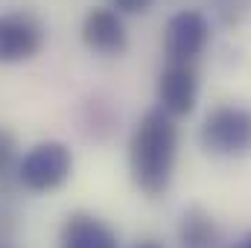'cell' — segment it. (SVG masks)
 Here are the masks:
<instances>
[{"mask_svg":"<svg viewBox=\"0 0 251 248\" xmlns=\"http://www.w3.org/2000/svg\"><path fill=\"white\" fill-rule=\"evenodd\" d=\"M176 161H178V125L167 111L149 108L128 137L131 184L149 198H161L173 184Z\"/></svg>","mask_w":251,"mask_h":248,"instance_id":"cell-1","label":"cell"},{"mask_svg":"<svg viewBox=\"0 0 251 248\" xmlns=\"http://www.w3.org/2000/svg\"><path fill=\"white\" fill-rule=\"evenodd\" d=\"M199 143L216 158H249L251 155V108L246 105H216L199 125Z\"/></svg>","mask_w":251,"mask_h":248,"instance_id":"cell-2","label":"cell"},{"mask_svg":"<svg viewBox=\"0 0 251 248\" xmlns=\"http://www.w3.org/2000/svg\"><path fill=\"white\" fill-rule=\"evenodd\" d=\"M73 175V152L62 140H41L29 146L15 173V184L26 193H56Z\"/></svg>","mask_w":251,"mask_h":248,"instance_id":"cell-3","label":"cell"},{"mask_svg":"<svg viewBox=\"0 0 251 248\" xmlns=\"http://www.w3.org/2000/svg\"><path fill=\"white\" fill-rule=\"evenodd\" d=\"M47 41V29L38 15L26 9L0 12V64L32 62Z\"/></svg>","mask_w":251,"mask_h":248,"instance_id":"cell-4","label":"cell"},{"mask_svg":"<svg viewBox=\"0 0 251 248\" xmlns=\"http://www.w3.org/2000/svg\"><path fill=\"white\" fill-rule=\"evenodd\" d=\"M210 41V21L201 9H181L164 26V56L170 64H196Z\"/></svg>","mask_w":251,"mask_h":248,"instance_id":"cell-5","label":"cell"},{"mask_svg":"<svg viewBox=\"0 0 251 248\" xmlns=\"http://www.w3.org/2000/svg\"><path fill=\"white\" fill-rule=\"evenodd\" d=\"M82 44L100 56H123L128 50V32H126L123 15H117L111 6H94L82 18Z\"/></svg>","mask_w":251,"mask_h":248,"instance_id":"cell-6","label":"cell"},{"mask_svg":"<svg viewBox=\"0 0 251 248\" xmlns=\"http://www.w3.org/2000/svg\"><path fill=\"white\" fill-rule=\"evenodd\" d=\"M199 99V70L196 64H170L158 76V108L167 111L173 120L187 117L196 111Z\"/></svg>","mask_w":251,"mask_h":248,"instance_id":"cell-7","label":"cell"},{"mask_svg":"<svg viewBox=\"0 0 251 248\" xmlns=\"http://www.w3.org/2000/svg\"><path fill=\"white\" fill-rule=\"evenodd\" d=\"M59 248H120V240L108 222L88 210L67 213L59 228Z\"/></svg>","mask_w":251,"mask_h":248,"instance_id":"cell-8","label":"cell"},{"mask_svg":"<svg viewBox=\"0 0 251 248\" xmlns=\"http://www.w3.org/2000/svg\"><path fill=\"white\" fill-rule=\"evenodd\" d=\"M176 240L178 248H222V231L210 210H204L201 204H190L178 216Z\"/></svg>","mask_w":251,"mask_h":248,"instance_id":"cell-9","label":"cell"},{"mask_svg":"<svg viewBox=\"0 0 251 248\" xmlns=\"http://www.w3.org/2000/svg\"><path fill=\"white\" fill-rule=\"evenodd\" d=\"M18 161H21L18 137H15V131H9L6 125H0V190H3V193L15 184Z\"/></svg>","mask_w":251,"mask_h":248,"instance_id":"cell-10","label":"cell"},{"mask_svg":"<svg viewBox=\"0 0 251 248\" xmlns=\"http://www.w3.org/2000/svg\"><path fill=\"white\" fill-rule=\"evenodd\" d=\"M117 123L114 111L108 102H100V99H88L82 105V128L91 134V137H105Z\"/></svg>","mask_w":251,"mask_h":248,"instance_id":"cell-11","label":"cell"},{"mask_svg":"<svg viewBox=\"0 0 251 248\" xmlns=\"http://www.w3.org/2000/svg\"><path fill=\"white\" fill-rule=\"evenodd\" d=\"M155 0H108V6L117 12V15H143L152 9Z\"/></svg>","mask_w":251,"mask_h":248,"instance_id":"cell-12","label":"cell"},{"mask_svg":"<svg viewBox=\"0 0 251 248\" xmlns=\"http://www.w3.org/2000/svg\"><path fill=\"white\" fill-rule=\"evenodd\" d=\"M12 234H15V213L0 201V243H9Z\"/></svg>","mask_w":251,"mask_h":248,"instance_id":"cell-13","label":"cell"},{"mask_svg":"<svg viewBox=\"0 0 251 248\" xmlns=\"http://www.w3.org/2000/svg\"><path fill=\"white\" fill-rule=\"evenodd\" d=\"M228 248H251V231H246L243 237H237V240H234Z\"/></svg>","mask_w":251,"mask_h":248,"instance_id":"cell-14","label":"cell"},{"mask_svg":"<svg viewBox=\"0 0 251 248\" xmlns=\"http://www.w3.org/2000/svg\"><path fill=\"white\" fill-rule=\"evenodd\" d=\"M131 248H164L158 240H140V243H134Z\"/></svg>","mask_w":251,"mask_h":248,"instance_id":"cell-15","label":"cell"},{"mask_svg":"<svg viewBox=\"0 0 251 248\" xmlns=\"http://www.w3.org/2000/svg\"><path fill=\"white\" fill-rule=\"evenodd\" d=\"M0 248H15V246H9V243H0Z\"/></svg>","mask_w":251,"mask_h":248,"instance_id":"cell-16","label":"cell"}]
</instances>
